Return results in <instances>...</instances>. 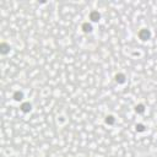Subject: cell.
<instances>
[{"label": "cell", "mask_w": 157, "mask_h": 157, "mask_svg": "<svg viewBox=\"0 0 157 157\" xmlns=\"http://www.w3.org/2000/svg\"><path fill=\"white\" fill-rule=\"evenodd\" d=\"M88 20H90L91 23H96V22H98V21L101 20V13H99V11H97V10H92V11L88 13Z\"/></svg>", "instance_id": "obj_2"}, {"label": "cell", "mask_w": 157, "mask_h": 157, "mask_svg": "<svg viewBox=\"0 0 157 157\" xmlns=\"http://www.w3.org/2000/svg\"><path fill=\"white\" fill-rule=\"evenodd\" d=\"M10 49H11V47H10L9 43H6V42H1L0 43V54L7 55L10 53Z\"/></svg>", "instance_id": "obj_6"}, {"label": "cell", "mask_w": 157, "mask_h": 157, "mask_svg": "<svg viewBox=\"0 0 157 157\" xmlns=\"http://www.w3.org/2000/svg\"><path fill=\"white\" fill-rule=\"evenodd\" d=\"M134 110H135V113H137V114H144L145 110H146V107H145L144 103H137V104L134 107Z\"/></svg>", "instance_id": "obj_8"}, {"label": "cell", "mask_w": 157, "mask_h": 157, "mask_svg": "<svg viewBox=\"0 0 157 157\" xmlns=\"http://www.w3.org/2000/svg\"><path fill=\"white\" fill-rule=\"evenodd\" d=\"M137 37H139L140 40L146 42V40H148V39L152 37V33H151V31H150L148 28H141V29L137 32Z\"/></svg>", "instance_id": "obj_1"}, {"label": "cell", "mask_w": 157, "mask_h": 157, "mask_svg": "<svg viewBox=\"0 0 157 157\" xmlns=\"http://www.w3.org/2000/svg\"><path fill=\"white\" fill-rule=\"evenodd\" d=\"M115 121H117V118H115L113 114H108V115L104 118V123H105L107 125H114Z\"/></svg>", "instance_id": "obj_9"}, {"label": "cell", "mask_w": 157, "mask_h": 157, "mask_svg": "<svg viewBox=\"0 0 157 157\" xmlns=\"http://www.w3.org/2000/svg\"><path fill=\"white\" fill-rule=\"evenodd\" d=\"M20 110L22 112V113H29L31 110H32V103L31 102H22L21 104H20Z\"/></svg>", "instance_id": "obj_5"}, {"label": "cell", "mask_w": 157, "mask_h": 157, "mask_svg": "<svg viewBox=\"0 0 157 157\" xmlns=\"http://www.w3.org/2000/svg\"><path fill=\"white\" fill-rule=\"evenodd\" d=\"M135 130H136V132H145L146 131V125L142 124V123H137L135 125Z\"/></svg>", "instance_id": "obj_10"}, {"label": "cell", "mask_w": 157, "mask_h": 157, "mask_svg": "<svg viewBox=\"0 0 157 157\" xmlns=\"http://www.w3.org/2000/svg\"><path fill=\"white\" fill-rule=\"evenodd\" d=\"M81 31L83 33H91L93 31V25L90 22V21H86V22H82L81 25Z\"/></svg>", "instance_id": "obj_4"}, {"label": "cell", "mask_w": 157, "mask_h": 157, "mask_svg": "<svg viewBox=\"0 0 157 157\" xmlns=\"http://www.w3.org/2000/svg\"><path fill=\"white\" fill-rule=\"evenodd\" d=\"M23 98H25V93L21 90H17L12 93V99L15 102H21V101H23Z\"/></svg>", "instance_id": "obj_7"}, {"label": "cell", "mask_w": 157, "mask_h": 157, "mask_svg": "<svg viewBox=\"0 0 157 157\" xmlns=\"http://www.w3.org/2000/svg\"><path fill=\"white\" fill-rule=\"evenodd\" d=\"M126 75L124 74V72H117L115 75H114V81L118 83V85H124L125 82H126Z\"/></svg>", "instance_id": "obj_3"}]
</instances>
